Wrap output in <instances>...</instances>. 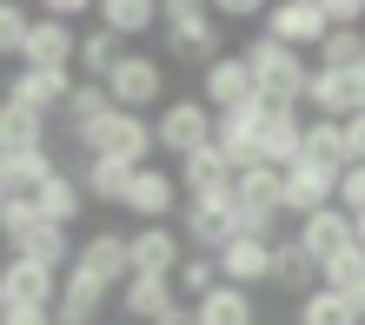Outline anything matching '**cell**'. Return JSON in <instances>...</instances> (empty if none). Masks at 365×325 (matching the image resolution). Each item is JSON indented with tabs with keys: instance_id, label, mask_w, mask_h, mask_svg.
I'll use <instances>...</instances> for the list:
<instances>
[{
	"instance_id": "6da1fadb",
	"label": "cell",
	"mask_w": 365,
	"mask_h": 325,
	"mask_svg": "<svg viewBox=\"0 0 365 325\" xmlns=\"http://www.w3.org/2000/svg\"><path fill=\"white\" fill-rule=\"evenodd\" d=\"M246 67H252V93H259L266 106H306L312 60L299 53V47H286V40H272V33H252Z\"/></svg>"
},
{
	"instance_id": "7a4b0ae2",
	"label": "cell",
	"mask_w": 365,
	"mask_h": 325,
	"mask_svg": "<svg viewBox=\"0 0 365 325\" xmlns=\"http://www.w3.org/2000/svg\"><path fill=\"white\" fill-rule=\"evenodd\" d=\"M160 27H166V53H173V60L206 67V60H220V53H226V20H220V14H206V7H166V14H160Z\"/></svg>"
},
{
	"instance_id": "3957f363",
	"label": "cell",
	"mask_w": 365,
	"mask_h": 325,
	"mask_svg": "<svg viewBox=\"0 0 365 325\" xmlns=\"http://www.w3.org/2000/svg\"><path fill=\"white\" fill-rule=\"evenodd\" d=\"M87 160H120V166H146L153 160V120L146 113H106L87 133Z\"/></svg>"
},
{
	"instance_id": "277c9868",
	"label": "cell",
	"mask_w": 365,
	"mask_h": 325,
	"mask_svg": "<svg viewBox=\"0 0 365 325\" xmlns=\"http://www.w3.org/2000/svg\"><path fill=\"white\" fill-rule=\"evenodd\" d=\"M106 100L120 106V113H153L166 106V67L153 53H126L113 73H106Z\"/></svg>"
},
{
	"instance_id": "5b68a950",
	"label": "cell",
	"mask_w": 365,
	"mask_h": 325,
	"mask_svg": "<svg viewBox=\"0 0 365 325\" xmlns=\"http://www.w3.org/2000/svg\"><path fill=\"white\" fill-rule=\"evenodd\" d=\"M153 146L160 153H200V146H212V106L206 100H166L160 113H153Z\"/></svg>"
},
{
	"instance_id": "8992f818",
	"label": "cell",
	"mask_w": 365,
	"mask_h": 325,
	"mask_svg": "<svg viewBox=\"0 0 365 325\" xmlns=\"http://www.w3.org/2000/svg\"><path fill=\"white\" fill-rule=\"evenodd\" d=\"M126 212H133L140 226H166L173 212L186 206V192H180V172H166V166H133V180H126Z\"/></svg>"
},
{
	"instance_id": "52a82bcc",
	"label": "cell",
	"mask_w": 365,
	"mask_h": 325,
	"mask_svg": "<svg viewBox=\"0 0 365 325\" xmlns=\"http://www.w3.org/2000/svg\"><path fill=\"white\" fill-rule=\"evenodd\" d=\"M306 106H312L319 120H352V113H365V67H312Z\"/></svg>"
},
{
	"instance_id": "ba28073f",
	"label": "cell",
	"mask_w": 365,
	"mask_h": 325,
	"mask_svg": "<svg viewBox=\"0 0 365 325\" xmlns=\"http://www.w3.org/2000/svg\"><path fill=\"white\" fill-rule=\"evenodd\" d=\"M259 33L286 40V47H299V53H312L319 40L332 33V20L319 14V0H272V7H266V20H259Z\"/></svg>"
},
{
	"instance_id": "9c48e42d",
	"label": "cell",
	"mask_w": 365,
	"mask_h": 325,
	"mask_svg": "<svg viewBox=\"0 0 365 325\" xmlns=\"http://www.w3.org/2000/svg\"><path fill=\"white\" fill-rule=\"evenodd\" d=\"M67 93H73V67H14V80H7V100H20L40 120H53L67 106Z\"/></svg>"
},
{
	"instance_id": "30bf717a",
	"label": "cell",
	"mask_w": 365,
	"mask_h": 325,
	"mask_svg": "<svg viewBox=\"0 0 365 325\" xmlns=\"http://www.w3.org/2000/svg\"><path fill=\"white\" fill-rule=\"evenodd\" d=\"M73 279H93V286H126L133 279V259H126V239L120 232H93L87 246H73V266H67Z\"/></svg>"
},
{
	"instance_id": "8fae6325",
	"label": "cell",
	"mask_w": 365,
	"mask_h": 325,
	"mask_svg": "<svg viewBox=\"0 0 365 325\" xmlns=\"http://www.w3.org/2000/svg\"><path fill=\"white\" fill-rule=\"evenodd\" d=\"M226 206H232V200H186V206H180V239H186L192 252L220 259L226 239H232V212H226Z\"/></svg>"
},
{
	"instance_id": "7c38bea8",
	"label": "cell",
	"mask_w": 365,
	"mask_h": 325,
	"mask_svg": "<svg viewBox=\"0 0 365 325\" xmlns=\"http://www.w3.org/2000/svg\"><path fill=\"white\" fill-rule=\"evenodd\" d=\"M73 53H80V33H73V20L34 14V27H27V47H20V67H73Z\"/></svg>"
},
{
	"instance_id": "4fadbf2b",
	"label": "cell",
	"mask_w": 365,
	"mask_h": 325,
	"mask_svg": "<svg viewBox=\"0 0 365 325\" xmlns=\"http://www.w3.org/2000/svg\"><path fill=\"white\" fill-rule=\"evenodd\" d=\"M173 172H180V192H186V200H232V160L220 153V146L186 153Z\"/></svg>"
},
{
	"instance_id": "5bb4252c",
	"label": "cell",
	"mask_w": 365,
	"mask_h": 325,
	"mask_svg": "<svg viewBox=\"0 0 365 325\" xmlns=\"http://www.w3.org/2000/svg\"><path fill=\"white\" fill-rule=\"evenodd\" d=\"M126 259H133V272H160V279H173L180 272V259H186V239H180V226L166 220V226H140L133 239H126Z\"/></svg>"
},
{
	"instance_id": "9a60e30c",
	"label": "cell",
	"mask_w": 365,
	"mask_h": 325,
	"mask_svg": "<svg viewBox=\"0 0 365 325\" xmlns=\"http://www.w3.org/2000/svg\"><path fill=\"white\" fill-rule=\"evenodd\" d=\"M292 239L326 266V259H339V252L352 246V212H346V206H319V212H306V220L292 226Z\"/></svg>"
},
{
	"instance_id": "2e32d148",
	"label": "cell",
	"mask_w": 365,
	"mask_h": 325,
	"mask_svg": "<svg viewBox=\"0 0 365 325\" xmlns=\"http://www.w3.org/2000/svg\"><path fill=\"white\" fill-rule=\"evenodd\" d=\"M332 192H339V172L312 166V160H292V166H286V192H279V206H286L292 220H306V212L332 206Z\"/></svg>"
},
{
	"instance_id": "e0dca14e",
	"label": "cell",
	"mask_w": 365,
	"mask_h": 325,
	"mask_svg": "<svg viewBox=\"0 0 365 325\" xmlns=\"http://www.w3.org/2000/svg\"><path fill=\"white\" fill-rule=\"evenodd\" d=\"M220 279H226V286H259V279H266V286H272V239H252V232H232V239H226V252H220Z\"/></svg>"
},
{
	"instance_id": "ac0fdd59",
	"label": "cell",
	"mask_w": 365,
	"mask_h": 325,
	"mask_svg": "<svg viewBox=\"0 0 365 325\" xmlns=\"http://www.w3.org/2000/svg\"><path fill=\"white\" fill-rule=\"evenodd\" d=\"M299 146H306V113H299V106H266V120H259V160L266 166H292Z\"/></svg>"
},
{
	"instance_id": "d6986e66",
	"label": "cell",
	"mask_w": 365,
	"mask_h": 325,
	"mask_svg": "<svg viewBox=\"0 0 365 325\" xmlns=\"http://www.w3.org/2000/svg\"><path fill=\"white\" fill-rule=\"evenodd\" d=\"M200 80H206V93H200V100L212 106V113H226V106L252 100V67H246V53H220V60H206Z\"/></svg>"
},
{
	"instance_id": "ffe728a7",
	"label": "cell",
	"mask_w": 365,
	"mask_h": 325,
	"mask_svg": "<svg viewBox=\"0 0 365 325\" xmlns=\"http://www.w3.org/2000/svg\"><path fill=\"white\" fill-rule=\"evenodd\" d=\"M0 292H7V299H34V306H53V299H60V272L40 266V259H27V252H7Z\"/></svg>"
},
{
	"instance_id": "44dd1931",
	"label": "cell",
	"mask_w": 365,
	"mask_h": 325,
	"mask_svg": "<svg viewBox=\"0 0 365 325\" xmlns=\"http://www.w3.org/2000/svg\"><path fill=\"white\" fill-rule=\"evenodd\" d=\"M173 279H160V272H133V279H126V286H120V312H126V325H153L166 306H173Z\"/></svg>"
},
{
	"instance_id": "7402d4cb",
	"label": "cell",
	"mask_w": 365,
	"mask_h": 325,
	"mask_svg": "<svg viewBox=\"0 0 365 325\" xmlns=\"http://www.w3.org/2000/svg\"><path fill=\"white\" fill-rule=\"evenodd\" d=\"M192 325H259V306H252L246 286H212L206 299H192Z\"/></svg>"
},
{
	"instance_id": "603a6c76",
	"label": "cell",
	"mask_w": 365,
	"mask_h": 325,
	"mask_svg": "<svg viewBox=\"0 0 365 325\" xmlns=\"http://www.w3.org/2000/svg\"><path fill=\"white\" fill-rule=\"evenodd\" d=\"M47 146V120L27 113L20 100L0 93V160H14V153H40Z\"/></svg>"
},
{
	"instance_id": "cb8c5ba5",
	"label": "cell",
	"mask_w": 365,
	"mask_h": 325,
	"mask_svg": "<svg viewBox=\"0 0 365 325\" xmlns=\"http://www.w3.org/2000/svg\"><path fill=\"white\" fill-rule=\"evenodd\" d=\"M34 206H40V220H53V226H73L80 220V206H87V186L73 180V172H47V180L34 186Z\"/></svg>"
},
{
	"instance_id": "d4e9b609",
	"label": "cell",
	"mask_w": 365,
	"mask_h": 325,
	"mask_svg": "<svg viewBox=\"0 0 365 325\" xmlns=\"http://www.w3.org/2000/svg\"><path fill=\"white\" fill-rule=\"evenodd\" d=\"M113 113V100H106V86L100 80H73V93H67V106H60V120H67V133L87 146V133Z\"/></svg>"
},
{
	"instance_id": "484cf974",
	"label": "cell",
	"mask_w": 365,
	"mask_h": 325,
	"mask_svg": "<svg viewBox=\"0 0 365 325\" xmlns=\"http://www.w3.org/2000/svg\"><path fill=\"white\" fill-rule=\"evenodd\" d=\"M312 279H319V259H312L306 246H299V239L279 246V239H272V286H279V292H299V299H306Z\"/></svg>"
},
{
	"instance_id": "4316f807",
	"label": "cell",
	"mask_w": 365,
	"mask_h": 325,
	"mask_svg": "<svg viewBox=\"0 0 365 325\" xmlns=\"http://www.w3.org/2000/svg\"><path fill=\"white\" fill-rule=\"evenodd\" d=\"M319 286L346 292V299H352V312L365 319V246H346L339 259H326V266H319Z\"/></svg>"
},
{
	"instance_id": "83f0119b",
	"label": "cell",
	"mask_w": 365,
	"mask_h": 325,
	"mask_svg": "<svg viewBox=\"0 0 365 325\" xmlns=\"http://www.w3.org/2000/svg\"><path fill=\"white\" fill-rule=\"evenodd\" d=\"M120 60H126V40H120V33H106V27L80 33V53H73V67L87 73V80H100V86H106V73H113Z\"/></svg>"
},
{
	"instance_id": "f1b7e54d",
	"label": "cell",
	"mask_w": 365,
	"mask_h": 325,
	"mask_svg": "<svg viewBox=\"0 0 365 325\" xmlns=\"http://www.w3.org/2000/svg\"><path fill=\"white\" fill-rule=\"evenodd\" d=\"M299 160L326 166V172H346V126L339 120H306V146H299Z\"/></svg>"
},
{
	"instance_id": "f546056e",
	"label": "cell",
	"mask_w": 365,
	"mask_h": 325,
	"mask_svg": "<svg viewBox=\"0 0 365 325\" xmlns=\"http://www.w3.org/2000/svg\"><path fill=\"white\" fill-rule=\"evenodd\" d=\"M153 20H160V0H100V27L120 33V40L153 33Z\"/></svg>"
},
{
	"instance_id": "4dcf8cb0",
	"label": "cell",
	"mask_w": 365,
	"mask_h": 325,
	"mask_svg": "<svg viewBox=\"0 0 365 325\" xmlns=\"http://www.w3.org/2000/svg\"><path fill=\"white\" fill-rule=\"evenodd\" d=\"M14 252H27V259H40V266H53V272L73 266V239H67V226H53V220H40Z\"/></svg>"
},
{
	"instance_id": "1f68e13d",
	"label": "cell",
	"mask_w": 365,
	"mask_h": 325,
	"mask_svg": "<svg viewBox=\"0 0 365 325\" xmlns=\"http://www.w3.org/2000/svg\"><path fill=\"white\" fill-rule=\"evenodd\" d=\"M299 325H365V319L352 312V299H346V292L312 286L306 299H299Z\"/></svg>"
},
{
	"instance_id": "d6a6232c",
	"label": "cell",
	"mask_w": 365,
	"mask_h": 325,
	"mask_svg": "<svg viewBox=\"0 0 365 325\" xmlns=\"http://www.w3.org/2000/svg\"><path fill=\"white\" fill-rule=\"evenodd\" d=\"M126 180H133V166H120V160H87V172H80L87 200H100V206H120L126 200Z\"/></svg>"
},
{
	"instance_id": "836d02e7",
	"label": "cell",
	"mask_w": 365,
	"mask_h": 325,
	"mask_svg": "<svg viewBox=\"0 0 365 325\" xmlns=\"http://www.w3.org/2000/svg\"><path fill=\"white\" fill-rule=\"evenodd\" d=\"M312 67H365V27H332L312 47Z\"/></svg>"
},
{
	"instance_id": "e575fe53",
	"label": "cell",
	"mask_w": 365,
	"mask_h": 325,
	"mask_svg": "<svg viewBox=\"0 0 365 325\" xmlns=\"http://www.w3.org/2000/svg\"><path fill=\"white\" fill-rule=\"evenodd\" d=\"M212 286H220V259L186 252V259H180V272H173V292H186V299H206Z\"/></svg>"
},
{
	"instance_id": "d590c367",
	"label": "cell",
	"mask_w": 365,
	"mask_h": 325,
	"mask_svg": "<svg viewBox=\"0 0 365 325\" xmlns=\"http://www.w3.org/2000/svg\"><path fill=\"white\" fill-rule=\"evenodd\" d=\"M40 226V206H34V192H14L7 206H0V239H7V252L27 239V232Z\"/></svg>"
},
{
	"instance_id": "8d00e7d4",
	"label": "cell",
	"mask_w": 365,
	"mask_h": 325,
	"mask_svg": "<svg viewBox=\"0 0 365 325\" xmlns=\"http://www.w3.org/2000/svg\"><path fill=\"white\" fill-rule=\"evenodd\" d=\"M0 172H7L14 192H34V186L53 172V153H47V146H40V153H14V160H0Z\"/></svg>"
},
{
	"instance_id": "74e56055",
	"label": "cell",
	"mask_w": 365,
	"mask_h": 325,
	"mask_svg": "<svg viewBox=\"0 0 365 325\" xmlns=\"http://www.w3.org/2000/svg\"><path fill=\"white\" fill-rule=\"evenodd\" d=\"M232 232H252V239H272L279 232V220H286V212H272V206H252V200H240V192H232Z\"/></svg>"
},
{
	"instance_id": "f35d334b",
	"label": "cell",
	"mask_w": 365,
	"mask_h": 325,
	"mask_svg": "<svg viewBox=\"0 0 365 325\" xmlns=\"http://www.w3.org/2000/svg\"><path fill=\"white\" fill-rule=\"evenodd\" d=\"M27 27H34V14L20 7V0H0V60H20V47H27Z\"/></svg>"
},
{
	"instance_id": "ab89813d",
	"label": "cell",
	"mask_w": 365,
	"mask_h": 325,
	"mask_svg": "<svg viewBox=\"0 0 365 325\" xmlns=\"http://www.w3.org/2000/svg\"><path fill=\"white\" fill-rule=\"evenodd\" d=\"M332 206H346V212H365V166L352 160L346 172H339V192H332Z\"/></svg>"
},
{
	"instance_id": "60d3db41",
	"label": "cell",
	"mask_w": 365,
	"mask_h": 325,
	"mask_svg": "<svg viewBox=\"0 0 365 325\" xmlns=\"http://www.w3.org/2000/svg\"><path fill=\"white\" fill-rule=\"evenodd\" d=\"M0 325H53V306H34V299H7Z\"/></svg>"
},
{
	"instance_id": "b9f144b4",
	"label": "cell",
	"mask_w": 365,
	"mask_h": 325,
	"mask_svg": "<svg viewBox=\"0 0 365 325\" xmlns=\"http://www.w3.org/2000/svg\"><path fill=\"white\" fill-rule=\"evenodd\" d=\"M319 14L332 27H365V0H319Z\"/></svg>"
},
{
	"instance_id": "7bdbcfd3",
	"label": "cell",
	"mask_w": 365,
	"mask_h": 325,
	"mask_svg": "<svg viewBox=\"0 0 365 325\" xmlns=\"http://www.w3.org/2000/svg\"><path fill=\"white\" fill-rule=\"evenodd\" d=\"M206 7L220 14V20H266L272 0H206Z\"/></svg>"
},
{
	"instance_id": "ee69618b",
	"label": "cell",
	"mask_w": 365,
	"mask_h": 325,
	"mask_svg": "<svg viewBox=\"0 0 365 325\" xmlns=\"http://www.w3.org/2000/svg\"><path fill=\"white\" fill-rule=\"evenodd\" d=\"M339 126H346V166H352V160L365 166V113H352V120H339Z\"/></svg>"
},
{
	"instance_id": "f6af8a7d",
	"label": "cell",
	"mask_w": 365,
	"mask_h": 325,
	"mask_svg": "<svg viewBox=\"0 0 365 325\" xmlns=\"http://www.w3.org/2000/svg\"><path fill=\"white\" fill-rule=\"evenodd\" d=\"M93 7H100V0H40V14H53V20H80Z\"/></svg>"
},
{
	"instance_id": "bcb514c9",
	"label": "cell",
	"mask_w": 365,
	"mask_h": 325,
	"mask_svg": "<svg viewBox=\"0 0 365 325\" xmlns=\"http://www.w3.org/2000/svg\"><path fill=\"white\" fill-rule=\"evenodd\" d=\"M153 325H192V306H180V299H173V306H166Z\"/></svg>"
},
{
	"instance_id": "7dc6e473",
	"label": "cell",
	"mask_w": 365,
	"mask_h": 325,
	"mask_svg": "<svg viewBox=\"0 0 365 325\" xmlns=\"http://www.w3.org/2000/svg\"><path fill=\"white\" fill-rule=\"evenodd\" d=\"M53 325H93V319H80V312H60V306H53Z\"/></svg>"
},
{
	"instance_id": "c3c4849f",
	"label": "cell",
	"mask_w": 365,
	"mask_h": 325,
	"mask_svg": "<svg viewBox=\"0 0 365 325\" xmlns=\"http://www.w3.org/2000/svg\"><path fill=\"white\" fill-rule=\"evenodd\" d=\"M352 246H365V212H352Z\"/></svg>"
},
{
	"instance_id": "681fc988",
	"label": "cell",
	"mask_w": 365,
	"mask_h": 325,
	"mask_svg": "<svg viewBox=\"0 0 365 325\" xmlns=\"http://www.w3.org/2000/svg\"><path fill=\"white\" fill-rule=\"evenodd\" d=\"M166 7H206V0H160V14H166Z\"/></svg>"
},
{
	"instance_id": "f907efd6",
	"label": "cell",
	"mask_w": 365,
	"mask_h": 325,
	"mask_svg": "<svg viewBox=\"0 0 365 325\" xmlns=\"http://www.w3.org/2000/svg\"><path fill=\"white\" fill-rule=\"evenodd\" d=\"M7 200H14V186H7V172H0V206H7Z\"/></svg>"
},
{
	"instance_id": "816d5d0a",
	"label": "cell",
	"mask_w": 365,
	"mask_h": 325,
	"mask_svg": "<svg viewBox=\"0 0 365 325\" xmlns=\"http://www.w3.org/2000/svg\"><path fill=\"white\" fill-rule=\"evenodd\" d=\"M0 306H7V292H0Z\"/></svg>"
},
{
	"instance_id": "f5cc1de1",
	"label": "cell",
	"mask_w": 365,
	"mask_h": 325,
	"mask_svg": "<svg viewBox=\"0 0 365 325\" xmlns=\"http://www.w3.org/2000/svg\"><path fill=\"white\" fill-rule=\"evenodd\" d=\"M0 93H7V86H0Z\"/></svg>"
}]
</instances>
